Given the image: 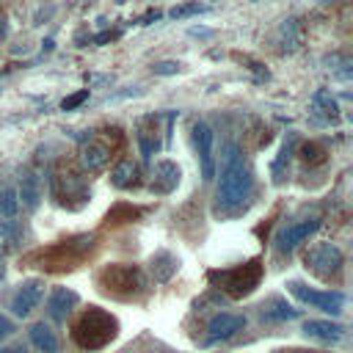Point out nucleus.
Instances as JSON below:
<instances>
[{
	"mask_svg": "<svg viewBox=\"0 0 353 353\" xmlns=\"http://www.w3.org/2000/svg\"><path fill=\"white\" fill-rule=\"evenodd\" d=\"M176 185H179V168H176V163L160 160L154 165V171H152V185L149 188L154 193H171Z\"/></svg>",
	"mask_w": 353,
	"mask_h": 353,
	"instance_id": "2eb2a0df",
	"label": "nucleus"
},
{
	"mask_svg": "<svg viewBox=\"0 0 353 353\" xmlns=\"http://www.w3.org/2000/svg\"><path fill=\"white\" fill-rule=\"evenodd\" d=\"M110 160V146L102 141H85L80 146V165L83 171H99Z\"/></svg>",
	"mask_w": 353,
	"mask_h": 353,
	"instance_id": "4468645a",
	"label": "nucleus"
},
{
	"mask_svg": "<svg viewBox=\"0 0 353 353\" xmlns=\"http://www.w3.org/2000/svg\"><path fill=\"white\" fill-rule=\"evenodd\" d=\"M135 138H138V146H141L143 160H152V154L157 152V138H154V132H152V130H146V127H138Z\"/></svg>",
	"mask_w": 353,
	"mask_h": 353,
	"instance_id": "393cba45",
	"label": "nucleus"
},
{
	"mask_svg": "<svg viewBox=\"0 0 353 353\" xmlns=\"http://www.w3.org/2000/svg\"><path fill=\"white\" fill-rule=\"evenodd\" d=\"M254 190V176L248 163L243 160L240 149L232 143L226 146V157H223V168H221V182H218V204L223 210H237L245 207Z\"/></svg>",
	"mask_w": 353,
	"mask_h": 353,
	"instance_id": "f257e3e1",
	"label": "nucleus"
},
{
	"mask_svg": "<svg viewBox=\"0 0 353 353\" xmlns=\"http://www.w3.org/2000/svg\"><path fill=\"white\" fill-rule=\"evenodd\" d=\"M287 287H290V292H292L295 298H301L303 303H312L314 309H323V312L336 314V312H342V306H345V295H342L339 290H309V287L301 284V281H290Z\"/></svg>",
	"mask_w": 353,
	"mask_h": 353,
	"instance_id": "0eeeda50",
	"label": "nucleus"
},
{
	"mask_svg": "<svg viewBox=\"0 0 353 353\" xmlns=\"http://www.w3.org/2000/svg\"><path fill=\"white\" fill-rule=\"evenodd\" d=\"M94 245V237L91 234H83V237H74V240H61L58 245L47 248V251H39L30 256V262L41 259V268L44 270H63V268H74L85 251H91Z\"/></svg>",
	"mask_w": 353,
	"mask_h": 353,
	"instance_id": "39448f33",
	"label": "nucleus"
},
{
	"mask_svg": "<svg viewBox=\"0 0 353 353\" xmlns=\"http://www.w3.org/2000/svg\"><path fill=\"white\" fill-rule=\"evenodd\" d=\"M8 334H11V325L6 317H0V336H8Z\"/></svg>",
	"mask_w": 353,
	"mask_h": 353,
	"instance_id": "7c9ffc66",
	"label": "nucleus"
},
{
	"mask_svg": "<svg viewBox=\"0 0 353 353\" xmlns=\"http://www.w3.org/2000/svg\"><path fill=\"white\" fill-rule=\"evenodd\" d=\"M317 229H320V218H317V215H314V218L295 221V223H287V226L276 234V251H281V254L295 251V248H298L303 240H309Z\"/></svg>",
	"mask_w": 353,
	"mask_h": 353,
	"instance_id": "6e6552de",
	"label": "nucleus"
},
{
	"mask_svg": "<svg viewBox=\"0 0 353 353\" xmlns=\"http://www.w3.org/2000/svg\"><path fill=\"white\" fill-rule=\"evenodd\" d=\"M245 328V317L243 314H232V312H218L210 323H207V339L218 342V339H229L237 331Z\"/></svg>",
	"mask_w": 353,
	"mask_h": 353,
	"instance_id": "9b49d317",
	"label": "nucleus"
},
{
	"mask_svg": "<svg viewBox=\"0 0 353 353\" xmlns=\"http://www.w3.org/2000/svg\"><path fill=\"white\" fill-rule=\"evenodd\" d=\"M41 298H44V281H41V279H28V281H22V284L17 287V292L11 295L8 309H11L14 317H28V314L39 306Z\"/></svg>",
	"mask_w": 353,
	"mask_h": 353,
	"instance_id": "9d476101",
	"label": "nucleus"
},
{
	"mask_svg": "<svg viewBox=\"0 0 353 353\" xmlns=\"http://www.w3.org/2000/svg\"><path fill=\"white\" fill-rule=\"evenodd\" d=\"M259 314H262L265 320H292V317H298V309H292L284 298L273 295V298H268V301L262 303Z\"/></svg>",
	"mask_w": 353,
	"mask_h": 353,
	"instance_id": "aec40b11",
	"label": "nucleus"
},
{
	"mask_svg": "<svg viewBox=\"0 0 353 353\" xmlns=\"http://www.w3.org/2000/svg\"><path fill=\"white\" fill-rule=\"evenodd\" d=\"M88 99V88H83V91H77V94H72V97H66L63 102H61V110H74L77 105H83Z\"/></svg>",
	"mask_w": 353,
	"mask_h": 353,
	"instance_id": "c85d7f7f",
	"label": "nucleus"
},
{
	"mask_svg": "<svg viewBox=\"0 0 353 353\" xmlns=\"http://www.w3.org/2000/svg\"><path fill=\"white\" fill-rule=\"evenodd\" d=\"M306 268L320 276V279H331V276H339L342 270V251L334 245V243H314L306 256H303Z\"/></svg>",
	"mask_w": 353,
	"mask_h": 353,
	"instance_id": "423d86ee",
	"label": "nucleus"
},
{
	"mask_svg": "<svg viewBox=\"0 0 353 353\" xmlns=\"http://www.w3.org/2000/svg\"><path fill=\"white\" fill-rule=\"evenodd\" d=\"M301 157H303L306 163H320V160L325 157V149H323L320 143H306V146L301 149Z\"/></svg>",
	"mask_w": 353,
	"mask_h": 353,
	"instance_id": "cd10ccee",
	"label": "nucleus"
},
{
	"mask_svg": "<svg viewBox=\"0 0 353 353\" xmlns=\"http://www.w3.org/2000/svg\"><path fill=\"white\" fill-rule=\"evenodd\" d=\"M0 353H25V347L14 345V347H0Z\"/></svg>",
	"mask_w": 353,
	"mask_h": 353,
	"instance_id": "473e14b6",
	"label": "nucleus"
},
{
	"mask_svg": "<svg viewBox=\"0 0 353 353\" xmlns=\"http://www.w3.org/2000/svg\"><path fill=\"white\" fill-rule=\"evenodd\" d=\"M152 19H160V11H149V14H146V17L141 19V25H149Z\"/></svg>",
	"mask_w": 353,
	"mask_h": 353,
	"instance_id": "2f4dec72",
	"label": "nucleus"
},
{
	"mask_svg": "<svg viewBox=\"0 0 353 353\" xmlns=\"http://www.w3.org/2000/svg\"><path fill=\"white\" fill-rule=\"evenodd\" d=\"M281 50L284 52H292V50H298V44H301V33H298V22L295 19H284V25H281Z\"/></svg>",
	"mask_w": 353,
	"mask_h": 353,
	"instance_id": "5701e85b",
	"label": "nucleus"
},
{
	"mask_svg": "<svg viewBox=\"0 0 353 353\" xmlns=\"http://www.w3.org/2000/svg\"><path fill=\"white\" fill-rule=\"evenodd\" d=\"M212 281H218V287L229 295V298H243L248 292H254L262 281V265L259 259H251L245 265H234L226 270H212L210 273Z\"/></svg>",
	"mask_w": 353,
	"mask_h": 353,
	"instance_id": "20e7f679",
	"label": "nucleus"
},
{
	"mask_svg": "<svg viewBox=\"0 0 353 353\" xmlns=\"http://www.w3.org/2000/svg\"><path fill=\"white\" fill-rule=\"evenodd\" d=\"M99 287L113 295V298H138L146 292V276L141 268H132V265H105L97 276Z\"/></svg>",
	"mask_w": 353,
	"mask_h": 353,
	"instance_id": "7ed1b4c3",
	"label": "nucleus"
},
{
	"mask_svg": "<svg viewBox=\"0 0 353 353\" xmlns=\"http://www.w3.org/2000/svg\"><path fill=\"white\" fill-rule=\"evenodd\" d=\"M207 11V6H199V3H185V6H174L168 14L174 17V19H182V17H193V14H204Z\"/></svg>",
	"mask_w": 353,
	"mask_h": 353,
	"instance_id": "bb28decb",
	"label": "nucleus"
},
{
	"mask_svg": "<svg viewBox=\"0 0 353 353\" xmlns=\"http://www.w3.org/2000/svg\"><path fill=\"white\" fill-rule=\"evenodd\" d=\"M17 196H19V204H25L28 210H36V207H39V201H41V185H39V176H36L33 171H25V174L19 176V190H17Z\"/></svg>",
	"mask_w": 353,
	"mask_h": 353,
	"instance_id": "6ab92c4d",
	"label": "nucleus"
},
{
	"mask_svg": "<svg viewBox=\"0 0 353 353\" xmlns=\"http://www.w3.org/2000/svg\"><path fill=\"white\" fill-rule=\"evenodd\" d=\"M303 334L317 339V342H339L345 336V328L339 323H331V320H306L303 323Z\"/></svg>",
	"mask_w": 353,
	"mask_h": 353,
	"instance_id": "f3484780",
	"label": "nucleus"
},
{
	"mask_svg": "<svg viewBox=\"0 0 353 353\" xmlns=\"http://www.w3.org/2000/svg\"><path fill=\"white\" fill-rule=\"evenodd\" d=\"M152 69H154V74H176L179 72V63L176 61H160Z\"/></svg>",
	"mask_w": 353,
	"mask_h": 353,
	"instance_id": "c756f323",
	"label": "nucleus"
},
{
	"mask_svg": "<svg viewBox=\"0 0 353 353\" xmlns=\"http://www.w3.org/2000/svg\"><path fill=\"white\" fill-rule=\"evenodd\" d=\"M19 240V223L17 218H0V243L14 245Z\"/></svg>",
	"mask_w": 353,
	"mask_h": 353,
	"instance_id": "a878e982",
	"label": "nucleus"
},
{
	"mask_svg": "<svg viewBox=\"0 0 353 353\" xmlns=\"http://www.w3.org/2000/svg\"><path fill=\"white\" fill-rule=\"evenodd\" d=\"M312 105L320 110V113H325V116H339V105H336V99L328 94V91H314L312 94Z\"/></svg>",
	"mask_w": 353,
	"mask_h": 353,
	"instance_id": "b1692460",
	"label": "nucleus"
},
{
	"mask_svg": "<svg viewBox=\"0 0 353 353\" xmlns=\"http://www.w3.org/2000/svg\"><path fill=\"white\" fill-rule=\"evenodd\" d=\"M212 143H215V132L210 124L204 121H196L193 124V146H196V154H199V163H201V176L210 182L215 176V154H212Z\"/></svg>",
	"mask_w": 353,
	"mask_h": 353,
	"instance_id": "1a4fd4ad",
	"label": "nucleus"
},
{
	"mask_svg": "<svg viewBox=\"0 0 353 353\" xmlns=\"http://www.w3.org/2000/svg\"><path fill=\"white\" fill-rule=\"evenodd\" d=\"M0 276H3V270H0Z\"/></svg>",
	"mask_w": 353,
	"mask_h": 353,
	"instance_id": "72a5a7b5",
	"label": "nucleus"
},
{
	"mask_svg": "<svg viewBox=\"0 0 353 353\" xmlns=\"http://www.w3.org/2000/svg\"><path fill=\"white\" fill-rule=\"evenodd\" d=\"M116 317L99 306H88L80 312V317L72 323V336L83 350H99L116 336Z\"/></svg>",
	"mask_w": 353,
	"mask_h": 353,
	"instance_id": "f03ea898",
	"label": "nucleus"
},
{
	"mask_svg": "<svg viewBox=\"0 0 353 353\" xmlns=\"http://www.w3.org/2000/svg\"><path fill=\"white\" fill-rule=\"evenodd\" d=\"M74 306H77V292H74V290L52 287V292H50V298H47V314H50V320L63 323Z\"/></svg>",
	"mask_w": 353,
	"mask_h": 353,
	"instance_id": "ddd939ff",
	"label": "nucleus"
},
{
	"mask_svg": "<svg viewBox=\"0 0 353 353\" xmlns=\"http://www.w3.org/2000/svg\"><path fill=\"white\" fill-rule=\"evenodd\" d=\"M19 215V196L11 182L0 185V218H17Z\"/></svg>",
	"mask_w": 353,
	"mask_h": 353,
	"instance_id": "4be33fe9",
	"label": "nucleus"
},
{
	"mask_svg": "<svg viewBox=\"0 0 353 353\" xmlns=\"http://www.w3.org/2000/svg\"><path fill=\"white\" fill-rule=\"evenodd\" d=\"M28 336H30L33 347H36V350H41V353H58V347H61L58 334H55L44 320H41V323H33V325H30V331H28Z\"/></svg>",
	"mask_w": 353,
	"mask_h": 353,
	"instance_id": "a211bd4d",
	"label": "nucleus"
},
{
	"mask_svg": "<svg viewBox=\"0 0 353 353\" xmlns=\"http://www.w3.org/2000/svg\"><path fill=\"white\" fill-rule=\"evenodd\" d=\"M110 182L113 188H130L138 182V165L132 160H121L113 171H110Z\"/></svg>",
	"mask_w": 353,
	"mask_h": 353,
	"instance_id": "412c9836",
	"label": "nucleus"
},
{
	"mask_svg": "<svg viewBox=\"0 0 353 353\" xmlns=\"http://www.w3.org/2000/svg\"><path fill=\"white\" fill-rule=\"evenodd\" d=\"M55 182L61 185V204H69V199H77L74 204L80 207V204H85V199H88V188H85V179L77 174V171H61L58 176H55Z\"/></svg>",
	"mask_w": 353,
	"mask_h": 353,
	"instance_id": "f8f14e48",
	"label": "nucleus"
},
{
	"mask_svg": "<svg viewBox=\"0 0 353 353\" xmlns=\"http://www.w3.org/2000/svg\"><path fill=\"white\" fill-rule=\"evenodd\" d=\"M176 268H179V259H176L171 251H165V248L154 251L152 259H149V270H152V276H154L157 284L171 281V276L176 273Z\"/></svg>",
	"mask_w": 353,
	"mask_h": 353,
	"instance_id": "dca6fc26",
	"label": "nucleus"
}]
</instances>
